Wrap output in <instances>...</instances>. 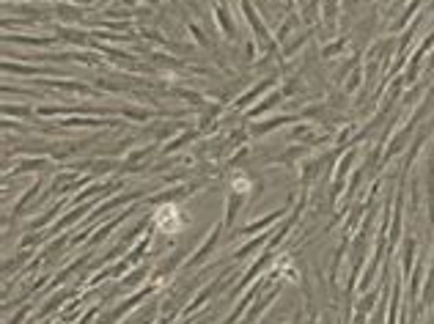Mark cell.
Masks as SVG:
<instances>
[{"label":"cell","mask_w":434,"mask_h":324,"mask_svg":"<svg viewBox=\"0 0 434 324\" xmlns=\"http://www.w3.org/2000/svg\"><path fill=\"white\" fill-rule=\"evenodd\" d=\"M239 6H242V14L248 17V22H250V28H253V33H256V39L264 44V47H275V42L270 39V33H267V25L259 19V14H256V8H253V3L250 0H239Z\"/></svg>","instance_id":"6da1fadb"},{"label":"cell","mask_w":434,"mask_h":324,"mask_svg":"<svg viewBox=\"0 0 434 324\" xmlns=\"http://www.w3.org/2000/svg\"><path fill=\"white\" fill-rule=\"evenodd\" d=\"M6 42H14V44H39V47H47V44H53L55 39H33V36H3Z\"/></svg>","instance_id":"ba28073f"},{"label":"cell","mask_w":434,"mask_h":324,"mask_svg":"<svg viewBox=\"0 0 434 324\" xmlns=\"http://www.w3.org/2000/svg\"><path fill=\"white\" fill-rule=\"evenodd\" d=\"M281 215H284V209H278V212H272V215H267V217H264V220H259V223H250V226H245L242 231H245V234H253V231H259V228H264V226H270V223H275V220H278Z\"/></svg>","instance_id":"30bf717a"},{"label":"cell","mask_w":434,"mask_h":324,"mask_svg":"<svg viewBox=\"0 0 434 324\" xmlns=\"http://www.w3.org/2000/svg\"><path fill=\"white\" fill-rule=\"evenodd\" d=\"M215 17H217V22H220V28H223V33H225V39H236V25H234V19H231L225 3H217Z\"/></svg>","instance_id":"3957f363"},{"label":"cell","mask_w":434,"mask_h":324,"mask_svg":"<svg viewBox=\"0 0 434 324\" xmlns=\"http://www.w3.org/2000/svg\"><path fill=\"white\" fill-rule=\"evenodd\" d=\"M58 36H64L67 42H74V44H85L88 39H85V33H72V30H67V28H61L58 30Z\"/></svg>","instance_id":"4fadbf2b"},{"label":"cell","mask_w":434,"mask_h":324,"mask_svg":"<svg viewBox=\"0 0 434 324\" xmlns=\"http://www.w3.org/2000/svg\"><path fill=\"white\" fill-rule=\"evenodd\" d=\"M344 47H347V39L341 36V39H336L333 44H327V47H322V58H336V55H338V53H341Z\"/></svg>","instance_id":"8fae6325"},{"label":"cell","mask_w":434,"mask_h":324,"mask_svg":"<svg viewBox=\"0 0 434 324\" xmlns=\"http://www.w3.org/2000/svg\"><path fill=\"white\" fill-rule=\"evenodd\" d=\"M418 6H424V0H413V3H410V8H407V11H401V17L390 25V33H399L404 25H410V19L418 14Z\"/></svg>","instance_id":"5b68a950"},{"label":"cell","mask_w":434,"mask_h":324,"mask_svg":"<svg viewBox=\"0 0 434 324\" xmlns=\"http://www.w3.org/2000/svg\"><path fill=\"white\" fill-rule=\"evenodd\" d=\"M415 250H418V242L413 240V237H407L404 240V261H401V272L410 278L413 275V269H415Z\"/></svg>","instance_id":"277c9868"},{"label":"cell","mask_w":434,"mask_h":324,"mask_svg":"<svg viewBox=\"0 0 434 324\" xmlns=\"http://www.w3.org/2000/svg\"><path fill=\"white\" fill-rule=\"evenodd\" d=\"M281 99H284V91H275V93H270V99H264L259 107H253V110H250V116H253V118H256V116H261L264 110H270V107H272V105H278Z\"/></svg>","instance_id":"9c48e42d"},{"label":"cell","mask_w":434,"mask_h":324,"mask_svg":"<svg viewBox=\"0 0 434 324\" xmlns=\"http://www.w3.org/2000/svg\"><path fill=\"white\" fill-rule=\"evenodd\" d=\"M3 113L6 116H33V107H11V105H6Z\"/></svg>","instance_id":"2e32d148"},{"label":"cell","mask_w":434,"mask_h":324,"mask_svg":"<svg viewBox=\"0 0 434 324\" xmlns=\"http://www.w3.org/2000/svg\"><path fill=\"white\" fill-rule=\"evenodd\" d=\"M171 3H176V0H171Z\"/></svg>","instance_id":"e0dca14e"},{"label":"cell","mask_w":434,"mask_h":324,"mask_svg":"<svg viewBox=\"0 0 434 324\" xmlns=\"http://www.w3.org/2000/svg\"><path fill=\"white\" fill-rule=\"evenodd\" d=\"M220 228H223V226H217L215 231H212V237H209V240H207V242H204V247H201V250H198V253H196V255H193V261H190V264H193V267H196V264H201V261H204V258H207V255H209V253H212V250H215L217 240H220Z\"/></svg>","instance_id":"8992f818"},{"label":"cell","mask_w":434,"mask_h":324,"mask_svg":"<svg viewBox=\"0 0 434 324\" xmlns=\"http://www.w3.org/2000/svg\"><path fill=\"white\" fill-rule=\"evenodd\" d=\"M184 223V217H179V209L176 206H165L159 215H157V226L162 231H179Z\"/></svg>","instance_id":"7a4b0ae2"},{"label":"cell","mask_w":434,"mask_h":324,"mask_svg":"<svg viewBox=\"0 0 434 324\" xmlns=\"http://www.w3.org/2000/svg\"><path fill=\"white\" fill-rule=\"evenodd\" d=\"M272 82H275V78H272V80L259 82V85H253V88H250V91H248V93H245V96H242V99H239V102H236L234 107H236V110H242V107H245V105H250V102H253V99H256V96H259L261 91H267V88H272Z\"/></svg>","instance_id":"52a82bcc"},{"label":"cell","mask_w":434,"mask_h":324,"mask_svg":"<svg viewBox=\"0 0 434 324\" xmlns=\"http://www.w3.org/2000/svg\"><path fill=\"white\" fill-rule=\"evenodd\" d=\"M361 80H363V72H361V69H355V72H352V78H349V80H347V85H344V93H352V91L361 85Z\"/></svg>","instance_id":"5bb4252c"},{"label":"cell","mask_w":434,"mask_h":324,"mask_svg":"<svg viewBox=\"0 0 434 324\" xmlns=\"http://www.w3.org/2000/svg\"><path fill=\"white\" fill-rule=\"evenodd\" d=\"M338 8H344L338 0H324V19H327V22H333V19H336V14H338Z\"/></svg>","instance_id":"7c38bea8"},{"label":"cell","mask_w":434,"mask_h":324,"mask_svg":"<svg viewBox=\"0 0 434 324\" xmlns=\"http://www.w3.org/2000/svg\"><path fill=\"white\" fill-rule=\"evenodd\" d=\"M294 25H297V17H289V19H286V22H284V25L278 28V42H284V39L289 36L291 28H294Z\"/></svg>","instance_id":"9a60e30c"}]
</instances>
